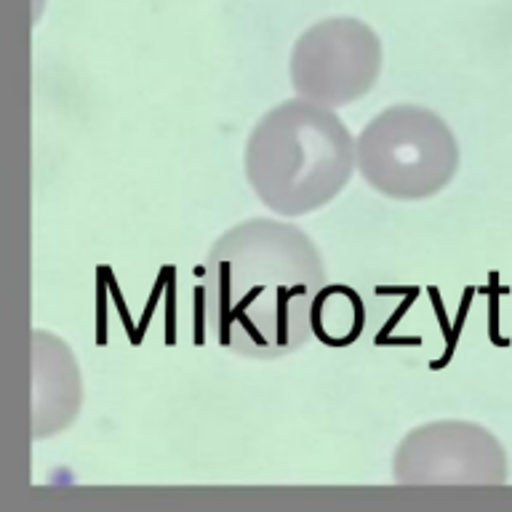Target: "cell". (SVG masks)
I'll use <instances>...</instances> for the list:
<instances>
[{
  "label": "cell",
  "instance_id": "1",
  "mask_svg": "<svg viewBox=\"0 0 512 512\" xmlns=\"http://www.w3.org/2000/svg\"><path fill=\"white\" fill-rule=\"evenodd\" d=\"M326 286L318 246L296 224L248 219L200 264V320L224 350L275 360L310 342Z\"/></svg>",
  "mask_w": 512,
  "mask_h": 512
},
{
  "label": "cell",
  "instance_id": "2",
  "mask_svg": "<svg viewBox=\"0 0 512 512\" xmlns=\"http://www.w3.org/2000/svg\"><path fill=\"white\" fill-rule=\"evenodd\" d=\"M243 163L251 190L272 214L302 216L347 187L358 152L331 107L296 96L264 112L251 128Z\"/></svg>",
  "mask_w": 512,
  "mask_h": 512
},
{
  "label": "cell",
  "instance_id": "3",
  "mask_svg": "<svg viewBox=\"0 0 512 512\" xmlns=\"http://www.w3.org/2000/svg\"><path fill=\"white\" fill-rule=\"evenodd\" d=\"M358 171L392 200H424L446 190L459 171V144L438 112L395 104L379 112L358 142Z\"/></svg>",
  "mask_w": 512,
  "mask_h": 512
},
{
  "label": "cell",
  "instance_id": "4",
  "mask_svg": "<svg viewBox=\"0 0 512 512\" xmlns=\"http://www.w3.org/2000/svg\"><path fill=\"white\" fill-rule=\"evenodd\" d=\"M382 72V40L366 22L334 16L304 30L291 51L296 96L323 107L363 99Z\"/></svg>",
  "mask_w": 512,
  "mask_h": 512
},
{
  "label": "cell",
  "instance_id": "5",
  "mask_svg": "<svg viewBox=\"0 0 512 512\" xmlns=\"http://www.w3.org/2000/svg\"><path fill=\"white\" fill-rule=\"evenodd\" d=\"M392 475L403 486H502L507 454L480 424L446 419L422 424L400 440Z\"/></svg>",
  "mask_w": 512,
  "mask_h": 512
},
{
  "label": "cell",
  "instance_id": "6",
  "mask_svg": "<svg viewBox=\"0 0 512 512\" xmlns=\"http://www.w3.org/2000/svg\"><path fill=\"white\" fill-rule=\"evenodd\" d=\"M80 408V374L72 352L48 331H32V438L67 430Z\"/></svg>",
  "mask_w": 512,
  "mask_h": 512
}]
</instances>
